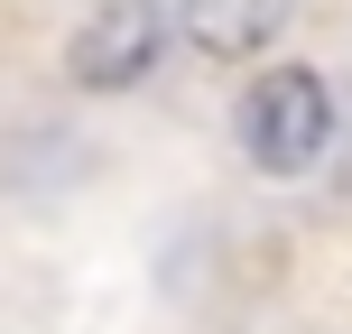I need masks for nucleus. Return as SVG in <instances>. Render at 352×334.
I'll return each instance as SVG.
<instances>
[{
  "instance_id": "1",
  "label": "nucleus",
  "mask_w": 352,
  "mask_h": 334,
  "mask_svg": "<svg viewBox=\"0 0 352 334\" xmlns=\"http://www.w3.org/2000/svg\"><path fill=\"white\" fill-rule=\"evenodd\" d=\"M334 140V93L316 65H278L241 93V158L260 176H306Z\"/></svg>"
},
{
  "instance_id": "2",
  "label": "nucleus",
  "mask_w": 352,
  "mask_h": 334,
  "mask_svg": "<svg viewBox=\"0 0 352 334\" xmlns=\"http://www.w3.org/2000/svg\"><path fill=\"white\" fill-rule=\"evenodd\" d=\"M158 37H167V19H158V0H102L93 10V28L74 37V84H93V93H121V84H140L148 65H158Z\"/></svg>"
},
{
  "instance_id": "3",
  "label": "nucleus",
  "mask_w": 352,
  "mask_h": 334,
  "mask_svg": "<svg viewBox=\"0 0 352 334\" xmlns=\"http://www.w3.org/2000/svg\"><path fill=\"white\" fill-rule=\"evenodd\" d=\"M287 0H186V47L204 65H250V56L278 37Z\"/></svg>"
}]
</instances>
